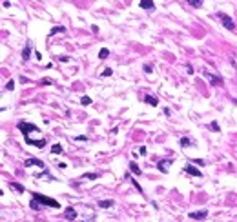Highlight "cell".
<instances>
[{"mask_svg":"<svg viewBox=\"0 0 237 222\" xmlns=\"http://www.w3.org/2000/svg\"><path fill=\"white\" fill-rule=\"evenodd\" d=\"M33 199H37L40 204L49 206V208H55V209L60 208V204H58L55 199H51V197H46V195H42V193H33Z\"/></svg>","mask_w":237,"mask_h":222,"instance_id":"cell-1","label":"cell"},{"mask_svg":"<svg viewBox=\"0 0 237 222\" xmlns=\"http://www.w3.org/2000/svg\"><path fill=\"white\" fill-rule=\"evenodd\" d=\"M113 204H115L113 200H100V202H98V208H102V209H108V208H111Z\"/></svg>","mask_w":237,"mask_h":222,"instance_id":"cell-13","label":"cell"},{"mask_svg":"<svg viewBox=\"0 0 237 222\" xmlns=\"http://www.w3.org/2000/svg\"><path fill=\"white\" fill-rule=\"evenodd\" d=\"M190 162H191V164H199V166H204V164H206V162L202 160V159H191Z\"/></svg>","mask_w":237,"mask_h":222,"instance_id":"cell-22","label":"cell"},{"mask_svg":"<svg viewBox=\"0 0 237 222\" xmlns=\"http://www.w3.org/2000/svg\"><path fill=\"white\" fill-rule=\"evenodd\" d=\"M29 206H31V209H38V200L33 199L31 202H29Z\"/></svg>","mask_w":237,"mask_h":222,"instance_id":"cell-24","label":"cell"},{"mask_svg":"<svg viewBox=\"0 0 237 222\" xmlns=\"http://www.w3.org/2000/svg\"><path fill=\"white\" fill-rule=\"evenodd\" d=\"M186 2H188L191 7H201L202 6V0H186Z\"/></svg>","mask_w":237,"mask_h":222,"instance_id":"cell-16","label":"cell"},{"mask_svg":"<svg viewBox=\"0 0 237 222\" xmlns=\"http://www.w3.org/2000/svg\"><path fill=\"white\" fill-rule=\"evenodd\" d=\"M9 187H13L17 193H24V191H26V189H24V186L18 184V182H9Z\"/></svg>","mask_w":237,"mask_h":222,"instance_id":"cell-11","label":"cell"},{"mask_svg":"<svg viewBox=\"0 0 237 222\" xmlns=\"http://www.w3.org/2000/svg\"><path fill=\"white\" fill-rule=\"evenodd\" d=\"M24 166L26 167H31V166H38V167H44V162L42 160H38V159H29L24 162Z\"/></svg>","mask_w":237,"mask_h":222,"instance_id":"cell-7","label":"cell"},{"mask_svg":"<svg viewBox=\"0 0 237 222\" xmlns=\"http://www.w3.org/2000/svg\"><path fill=\"white\" fill-rule=\"evenodd\" d=\"M111 67H106V69H104V73H102V77H111Z\"/></svg>","mask_w":237,"mask_h":222,"instance_id":"cell-27","label":"cell"},{"mask_svg":"<svg viewBox=\"0 0 237 222\" xmlns=\"http://www.w3.org/2000/svg\"><path fill=\"white\" fill-rule=\"evenodd\" d=\"M171 162H173V160H168V159H164V160H161L159 164H157V167H159L162 173H166V171H168V169H166V166H168V164L171 166Z\"/></svg>","mask_w":237,"mask_h":222,"instance_id":"cell-10","label":"cell"},{"mask_svg":"<svg viewBox=\"0 0 237 222\" xmlns=\"http://www.w3.org/2000/svg\"><path fill=\"white\" fill-rule=\"evenodd\" d=\"M188 217L190 219H195V220H202V219L208 217V209H201V211H197V213H190Z\"/></svg>","mask_w":237,"mask_h":222,"instance_id":"cell-6","label":"cell"},{"mask_svg":"<svg viewBox=\"0 0 237 222\" xmlns=\"http://www.w3.org/2000/svg\"><path fill=\"white\" fill-rule=\"evenodd\" d=\"M64 31H66V29H64L62 26H55L51 29V35H55V33H64Z\"/></svg>","mask_w":237,"mask_h":222,"instance_id":"cell-19","label":"cell"},{"mask_svg":"<svg viewBox=\"0 0 237 222\" xmlns=\"http://www.w3.org/2000/svg\"><path fill=\"white\" fill-rule=\"evenodd\" d=\"M130 169H131L135 175H141V169H139V166H137L135 162H130Z\"/></svg>","mask_w":237,"mask_h":222,"instance_id":"cell-18","label":"cell"},{"mask_svg":"<svg viewBox=\"0 0 237 222\" xmlns=\"http://www.w3.org/2000/svg\"><path fill=\"white\" fill-rule=\"evenodd\" d=\"M80 104H82V106H90V104H91V98H90V97H82V98H80Z\"/></svg>","mask_w":237,"mask_h":222,"instance_id":"cell-20","label":"cell"},{"mask_svg":"<svg viewBox=\"0 0 237 222\" xmlns=\"http://www.w3.org/2000/svg\"><path fill=\"white\" fill-rule=\"evenodd\" d=\"M84 177H86V179H91V180H95V179H97L98 175H95V173H86Z\"/></svg>","mask_w":237,"mask_h":222,"instance_id":"cell-28","label":"cell"},{"mask_svg":"<svg viewBox=\"0 0 237 222\" xmlns=\"http://www.w3.org/2000/svg\"><path fill=\"white\" fill-rule=\"evenodd\" d=\"M31 47H33V46L27 42V44H26V49L22 51V58H24V60H27V58H29V55H31Z\"/></svg>","mask_w":237,"mask_h":222,"instance_id":"cell-12","label":"cell"},{"mask_svg":"<svg viewBox=\"0 0 237 222\" xmlns=\"http://www.w3.org/2000/svg\"><path fill=\"white\" fill-rule=\"evenodd\" d=\"M62 151H64V147H62L60 144H55V146L51 147V153H55V155H60Z\"/></svg>","mask_w":237,"mask_h":222,"instance_id":"cell-15","label":"cell"},{"mask_svg":"<svg viewBox=\"0 0 237 222\" xmlns=\"http://www.w3.org/2000/svg\"><path fill=\"white\" fill-rule=\"evenodd\" d=\"M215 17L219 18L221 22H223V26H224L226 29H230V31H235V24H234V20H232L228 15H224V13H217Z\"/></svg>","mask_w":237,"mask_h":222,"instance_id":"cell-3","label":"cell"},{"mask_svg":"<svg viewBox=\"0 0 237 222\" xmlns=\"http://www.w3.org/2000/svg\"><path fill=\"white\" fill-rule=\"evenodd\" d=\"M190 144H191L190 139H181V146H182V147H188Z\"/></svg>","mask_w":237,"mask_h":222,"instance_id":"cell-23","label":"cell"},{"mask_svg":"<svg viewBox=\"0 0 237 222\" xmlns=\"http://www.w3.org/2000/svg\"><path fill=\"white\" fill-rule=\"evenodd\" d=\"M142 9H153V0H141Z\"/></svg>","mask_w":237,"mask_h":222,"instance_id":"cell-14","label":"cell"},{"mask_svg":"<svg viewBox=\"0 0 237 222\" xmlns=\"http://www.w3.org/2000/svg\"><path fill=\"white\" fill-rule=\"evenodd\" d=\"M66 219H68V220H75V219H77V211H75V208H71V206H70V208L66 209Z\"/></svg>","mask_w":237,"mask_h":222,"instance_id":"cell-9","label":"cell"},{"mask_svg":"<svg viewBox=\"0 0 237 222\" xmlns=\"http://www.w3.org/2000/svg\"><path fill=\"white\" fill-rule=\"evenodd\" d=\"M108 57H110V49L102 47V49H100V53H98V58H108Z\"/></svg>","mask_w":237,"mask_h":222,"instance_id":"cell-17","label":"cell"},{"mask_svg":"<svg viewBox=\"0 0 237 222\" xmlns=\"http://www.w3.org/2000/svg\"><path fill=\"white\" fill-rule=\"evenodd\" d=\"M6 89H7V91H13V89H15V82H13V80H9V82L6 84Z\"/></svg>","mask_w":237,"mask_h":222,"instance_id":"cell-25","label":"cell"},{"mask_svg":"<svg viewBox=\"0 0 237 222\" xmlns=\"http://www.w3.org/2000/svg\"><path fill=\"white\" fill-rule=\"evenodd\" d=\"M144 71H146V73H151L153 69H151V66H150V64H146V66H144Z\"/></svg>","mask_w":237,"mask_h":222,"instance_id":"cell-29","label":"cell"},{"mask_svg":"<svg viewBox=\"0 0 237 222\" xmlns=\"http://www.w3.org/2000/svg\"><path fill=\"white\" fill-rule=\"evenodd\" d=\"M18 129L24 133V139H27L31 131H40L35 124H29V122H18Z\"/></svg>","mask_w":237,"mask_h":222,"instance_id":"cell-2","label":"cell"},{"mask_svg":"<svg viewBox=\"0 0 237 222\" xmlns=\"http://www.w3.org/2000/svg\"><path fill=\"white\" fill-rule=\"evenodd\" d=\"M130 180H131V184H133V186H135V187H137V191H139V193L142 195V187H141L139 184H137V180H135V179H133V177H130Z\"/></svg>","mask_w":237,"mask_h":222,"instance_id":"cell-21","label":"cell"},{"mask_svg":"<svg viewBox=\"0 0 237 222\" xmlns=\"http://www.w3.org/2000/svg\"><path fill=\"white\" fill-rule=\"evenodd\" d=\"M184 173H188V175H191V177H201V175H202L201 171L197 169V167H195L193 164H191V162H190V164H186V167H184Z\"/></svg>","mask_w":237,"mask_h":222,"instance_id":"cell-5","label":"cell"},{"mask_svg":"<svg viewBox=\"0 0 237 222\" xmlns=\"http://www.w3.org/2000/svg\"><path fill=\"white\" fill-rule=\"evenodd\" d=\"M202 75H204V77L210 80V84H212V86H223V78H221V77H217V75H212V73H208V71H204Z\"/></svg>","mask_w":237,"mask_h":222,"instance_id":"cell-4","label":"cell"},{"mask_svg":"<svg viewBox=\"0 0 237 222\" xmlns=\"http://www.w3.org/2000/svg\"><path fill=\"white\" fill-rule=\"evenodd\" d=\"M144 102H146L148 106H153V107L159 104V100H157L155 97H151V95H144Z\"/></svg>","mask_w":237,"mask_h":222,"instance_id":"cell-8","label":"cell"},{"mask_svg":"<svg viewBox=\"0 0 237 222\" xmlns=\"http://www.w3.org/2000/svg\"><path fill=\"white\" fill-rule=\"evenodd\" d=\"M210 129H214V131H221V129H219V124H217V122H210Z\"/></svg>","mask_w":237,"mask_h":222,"instance_id":"cell-26","label":"cell"},{"mask_svg":"<svg viewBox=\"0 0 237 222\" xmlns=\"http://www.w3.org/2000/svg\"><path fill=\"white\" fill-rule=\"evenodd\" d=\"M58 60H60V62H68L70 58H68V57H58Z\"/></svg>","mask_w":237,"mask_h":222,"instance_id":"cell-30","label":"cell"},{"mask_svg":"<svg viewBox=\"0 0 237 222\" xmlns=\"http://www.w3.org/2000/svg\"><path fill=\"white\" fill-rule=\"evenodd\" d=\"M90 222H93V220H90Z\"/></svg>","mask_w":237,"mask_h":222,"instance_id":"cell-31","label":"cell"}]
</instances>
